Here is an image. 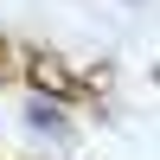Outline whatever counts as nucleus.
<instances>
[{
  "mask_svg": "<svg viewBox=\"0 0 160 160\" xmlns=\"http://www.w3.org/2000/svg\"><path fill=\"white\" fill-rule=\"evenodd\" d=\"M32 122L45 128V135H64V109L58 102H32Z\"/></svg>",
  "mask_w": 160,
  "mask_h": 160,
  "instance_id": "obj_1",
  "label": "nucleus"
}]
</instances>
